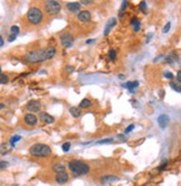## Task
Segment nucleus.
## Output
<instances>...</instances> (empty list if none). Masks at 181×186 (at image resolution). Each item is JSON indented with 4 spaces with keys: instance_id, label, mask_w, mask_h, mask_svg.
<instances>
[{
    "instance_id": "8",
    "label": "nucleus",
    "mask_w": 181,
    "mask_h": 186,
    "mask_svg": "<svg viewBox=\"0 0 181 186\" xmlns=\"http://www.w3.org/2000/svg\"><path fill=\"white\" fill-rule=\"evenodd\" d=\"M56 182L59 184V185H63V184H66L67 182H68V179H70V176L68 174L66 173V172H63V173H58L57 175H56Z\"/></svg>"
},
{
    "instance_id": "29",
    "label": "nucleus",
    "mask_w": 181,
    "mask_h": 186,
    "mask_svg": "<svg viewBox=\"0 0 181 186\" xmlns=\"http://www.w3.org/2000/svg\"><path fill=\"white\" fill-rule=\"evenodd\" d=\"M113 141V138H110V139H103V140H99L97 144H110Z\"/></svg>"
},
{
    "instance_id": "7",
    "label": "nucleus",
    "mask_w": 181,
    "mask_h": 186,
    "mask_svg": "<svg viewBox=\"0 0 181 186\" xmlns=\"http://www.w3.org/2000/svg\"><path fill=\"white\" fill-rule=\"evenodd\" d=\"M26 108L30 112H39L40 109H41V103L38 100H31L27 103Z\"/></svg>"
},
{
    "instance_id": "35",
    "label": "nucleus",
    "mask_w": 181,
    "mask_h": 186,
    "mask_svg": "<svg viewBox=\"0 0 181 186\" xmlns=\"http://www.w3.org/2000/svg\"><path fill=\"white\" fill-rule=\"evenodd\" d=\"M167 165H168V160H163V162H162V165L160 166V170L164 169V167H165Z\"/></svg>"
},
{
    "instance_id": "20",
    "label": "nucleus",
    "mask_w": 181,
    "mask_h": 186,
    "mask_svg": "<svg viewBox=\"0 0 181 186\" xmlns=\"http://www.w3.org/2000/svg\"><path fill=\"white\" fill-rule=\"evenodd\" d=\"M90 105H92V102L88 99H83L80 103V109H85V108H90Z\"/></svg>"
},
{
    "instance_id": "43",
    "label": "nucleus",
    "mask_w": 181,
    "mask_h": 186,
    "mask_svg": "<svg viewBox=\"0 0 181 186\" xmlns=\"http://www.w3.org/2000/svg\"><path fill=\"white\" fill-rule=\"evenodd\" d=\"M12 186H19V185H17V184H15V185H12Z\"/></svg>"
},
{
    "instance_id": "44",
    "label": "nucleus",
    "mask_w": 181,
    "mask_h": 186,
    "mask_svg": "<svg viewBox=\"0 0 181 186\" xmlns=\"http://www.w3.org/2000/svg\"><path fill=\"white\" fill-rule=\"evenodd\" d=\"M0 74H1V67H0Z\"/></svg>"
},
{
    "instance_id": "37",
    "label": "nucleus",
    "mask_w": 181,
    "mask_h": 186,
    "mask_svg": "<svg viewBox=\"0 0 181 186\" xmlns=\"http://www.w3.org/2000/svg\"><path fill=\"white\" fill-rule=\"evenodd\" d=\"M16 37H17V36H15V35H10L9 38H8V41H14L15 39H16Z\"/></svg>"
},
{
    "instance_id": "23",
    "label": "nucleus",
    "mask_w": 181,
    "mask_h": 186,
    "mask_svg": "<svg viewBox=\"0 0 181 186\" xmlns=\"http://www.w3.org/2000/svg\"><path fill=\"white\" fill-rule=\"evenodd\" d=\"M10 35H15V36H17L18 34H19V27L18 26H11V28H10Z\"/></svg>"
},
{
    "instance_id": "14",
    "label": "nucleus",
    "mask_w": 181,
    "mask_h": 186,
    "mask_svg": "<svg viewBox=\"0 0 181 186\" xmlns=\"http://www.w3.org/2000/svg\"><path fill=\"white\" fill-rule=\"evenodd\" d=\"M66 7L70 12H77L80 9V2H68Z\"/></svg>"
},
{
    "instance_id": "21",
    "label": "nucleus",
    "mask_w": 181,
    "mask_h": 186,
    "mask_svg": "<svg viewBox=\"0 0 181 186\" xmlns=\"http://www.w3.org/2000/svg\"><path fill=\"white\" fill-rule=\"evenodd\" d=\"M20 139H21V137H20L19 134H16V136L11 137V139H10V145H11V147H15L16 143H17V141H19Z\"/></svg>"
},
{
    "instance_id": "19",
    "label": "nucleus",
    "mask_w": 181,
    "mask_h": 186,
    "mask_svg": "<svg viewBox=\"0 0 181 186\" xmlns=\"http://www.w3.org/2000/svg\"><path fill=\"white\" fill-rule=\"evenodd\" d=\"M70 112L74 118H78L80 115V108H77V107H72L70 109Z\"/></svg>"
},
{
    "instance_id": "2",
    "label": "nucleus",
    "mask_w": 181,
    "mask_h": 186,
    "mask_svg": "<svg viewBox=\"0 0 181 186\" xmlns=\"http://www.w3.org/2000/svg\"><path fill=\"white\" fill-rule=\"evenodd\" d=\"M68 167H70V172L74 175L82 176L90 173V166L87 164H85L84 162H80V160H77V159L70 160L68 163Z\"/></svg>"
},
{
    "instance_id": "10",
    "label": "nucleus",
    "mask_w": 181,
    "mask_h": 186,
    "mask_svg": "<svg viewBox=\"0 0 181 186\" xmlns=\"http://www.w3.org/2000/svg\"><path fill=\"white\" fill-rule=\"evenodd\" d=\"M24 121H25V124H28V126H35V124H37L38 119H37V117L35 114L27 113L25 115V118H24Z\"/></svg>"
},
{
    "instance_id": "17",
    "label": "nucleus",
    "mask_w": 181,
    "mask_h": 186,
    "mask_svg": "<svg viewBox=\"0 0 181 186\" xmlns=\"http://www.w3.org/2000/svg\"><path fill=\"white\" fill-rule=\"evenodd\" d=\"M131 26L133 27V31H139L141 29V24H140V20L138 18H133L131 20Z\"/></svg>"
},
{
    "instance_id": "33",
    "label": "nucleus",
    "mask_w": 181,
    "mask_h": 186,
    "mask_svg": "<svg viewBox=\"0 0 181 186\" xmlns=\"http://www.w3.org/2000/svg\"><path fill=\"white\" fill-rule=\"evenodd\" d=\"M7 166H8V163H7V162H0V170L3 169V168H6Z\"/></svg>"
},
{
    "instance_id": "39",
    "label": "nucleus",
    "mask_w": 181,
    "mask_h": 186,
    "mask_svg": "<svg viewBox=\"0 0 181 186\" xmlns=\"http://www.w3.org/2000/svg\"><path fill=\"white\" fill-rule=\"evenodd\" d=\"M3 38H2V36H0V47H2L3 46Z\"/></svg>"
},
{
    "instance_id": "30",
    "label": "nucleus",
    "mask_w": 181,
    "mask_h": 186,
    "mask_svg": "<svg viewBox=\"0 0 181 186\" xmlns=\"http://www.w3.org/2000/svg\"><path fill=\"white\" fill-rule=\"evenodd\" d=\"M170 27H171V24H170V22H168V24H167V25H165V26L163 27L162 31H163L164 34H165V33H168V31H170Z\"/></svg>"
},
{
    "instance_id": "22",
    "label": "nucleus",
    "mask_w": 181,
    "mask_h": 186,
    "mask_svg": "<svg viewBox=\"0 0 181 186\" xmlns=\"http://www.w3.org/2000/svg\"><path fill=\"white\" fill-rule=\"evenodd\" d=\"M9 82V77L6 74H0V84H7Z\"/></svg>"
},
{
    "instance_id": "4",
    "label": "nucleus",
    "mask_w": 181,
    "mask_h": 186,
    "mask_svg": "<svg viewBox=\"0 0 181 186\" xmlns=\"http://www.w3.org/2000/svg\"><path fill=\"white\" fill-rule=\"evenodd\" d=\"M43 19H44L43 11L40 10L38 7H32L27 12V20L29 21L31 25H39L43 21Z\"/></svg>"
},
{
    "instance_id": "31",
    "label": "nucleus",
    "mask_w": 181,
    "mask_h": 186,
    "mask_svg": "<svg viewBox=\"0 0 181 186\" xmlns=\"http://www.w3.org/2000/svg\"><path fill=\"white\" fill-rule=\"evenodd\" d=\"M133 129H134V124H130V126H129V127L125 129V134H129V132H130V131H132Z\"/></svg>"
},
{
    "instance_id": "12",
    "label": "nucleus",
    "mask_w": 181,
    "mask_h": 186,
    "mask_svg": "<svg viewBox=\"0 0 181 186\" xmlns=\"http://www.w3.org/2000/svg\"><path fill=\"white\" fill-rule=\"evenodd\" d=\"M120 181V178L118 176H113V175H106L103 176L101 178V183L104 185V184H109V183H113V182H118Z\"/></svg>"
},
{
    "instance_id": "26",
    "label": "nucleus",
    "mask_w": 181,
    "mask_h": 186,
    "mask_svg": "<svg viewBox=\"0 0 181 186\" xmlns=\"http://www.w3.org/2000/svg\"><path fill=\"white\" fill-rule=\"evenodd\" d=\"M61 149H63V151L67 153V151L70 149V143H65V144H63V146H61Z\"/></svg>"
},
{
    "instance_id": "34",
    "label": "nucleus",
    "mask_w": 181,
    "mask_h": 186,
    "mask_svg": "<svg viewBox=\"0 0 181 186\" xmlns=\"http://www.w3.org/2000/svg\"><path fill=\"white\" fill-rule=\"evenodd\" d=\"M164 77H167V79H173V74L170 72H165L164 73Z\"/></svg>"
},
{
    "instance_id": "28",
    "label": "nucleus",
    "mask_w": 181,
    "mask_h": 186,
    "mask_svg": "<svg viewBox=\"0 0 181 186\" xmlns=\"http://www.w3.org/2000/svg\"><path fill=\"white\" fill-rule=\"evenodd\" d=\"M140 9L143 12H147V2L145 1H141L140 2Z\"/></svg>"
},
{
    "instance_id": "41",
    "label": "nucleus",
    "mask_w": 181,
    "mask_h": 186,
    "mask_svg": "<svg viewBox=\"0 0 181 186\" xmlns=\"http://www.w3.org/2000/svg\"><path fill=\"white\" fill-rule=\"evenodd\" d=\"M5 108V104H2V103H0V110H2Z\"/></svg>"
},
{
    "instance_id": "18",
    "label": "nucleus",
    "mask_w": 181,
    "mask_h": 186,
    "mask_svg": "<svg viewBox=\"0 0 181 186\" xmlns=\"http://www.w3.org/2000/svg\"><path fill=\"white\" fill-rule=\"evenodd\" d=\"M53 170L55 172V173H63V172H65V166L63 165V164H60V163H57V164H55V165L53 166Z\"/></svg>"
},
{
    "instance_id": "9",
    "label": "nucleus",
    "mask_w": 181,
    "mask_h": 186,
    "mask_svg": "<svg viewBox=\"0 0 181 186\" xmlns=\"http://www.w3.org/2000/svg\"><path fill=\"white\" fill-rule=\"evenodd\" d=\"M39 119L44 122V124H54V122H55V118H54L53 115H50V114L46 113V112H40Z\"/></svg>"
},
{
    "instance_id": "13",
    "label": "nucleus",
    "mask_w": 181,
    "mask_h": 186,
    "mask_svg": "<svg viewBox=\"0 0 181 186\" xmlns=\"http://www.w3.org/2000/svg\"><path fill=\"white\" fill-rule=\"evenodd\" d=\"M78 19L82 22H86L90 20V12L88 10H82L78 14Z\"/></svg>"
},
{
    "instance_id": "32",
    "label": "nucleus",
    "mask_w": 181,
    "mask_h": 186,
    "mask_svg": "<svg viewBox=\"0 0 181 186\" xmlns=\"http://www.w3.org/2000/svg\"><path fill=\"white\" fill-rule=\"evenodd\" d=\"M126 6H128V1H126V0H124V1H123V5H122V7H121V14L124 11V9L126 8Z\"/></svg>"
},
{
    "instance_id": "15",
    "label": "nucleus",
    "mask_w": 181,
    "mask_h": 186,
    "mask_svg": "<svg viewBox=\"0 0 181 186\" xmlns=\"http://www.w3.org/2000/svg\"><path fill=\"white\" fill-rule=\"evenodd\" d=\"M116 25V19L115 18H111L109 22L106 24V27H105V31H104V35L106 36V35H109V33L111 31V29L114 27Z\"/></svg>"
},
{
    "instance_id": "11",
    "label": "nucleus",
    "mask_w": 181,
    "mask_h": 186,
    "mask_svg": "<svg viewBox=\"0 0 181 186\" xmlns=\"http://www.w3.org/2000/svg\"><path fill=\"white\" fill-rule=\"evenodd\" d=\"M157 121H158V124H159V127L161 129H164L167 127V124H169V117L167 114H161V115L158 117Z\"/></svg>"
},
{
    "instance_id": "27",
    "label": "nucleus",
    "mask_w": 181,
    "mask_h": 186,
    "mask_svg": "<svg viewBox=\"0 0 181 186\" xmlns=\"http://www.w3.org/2000/svg\"><path fill=\"white\" fill-rule=\"evenodd\" d=\"M7 151H8V149H7V145H5V144H3V145L0 146V154H1V155L6 154Z\"/></svg>"
},
{
    "instance_id": "25",
    "label": "nucleus",
    "mask_w": 181,
    "mask_h": 186,
    "mask_svg": "<svg viewBox=\"0 0 181 186\" xmlns=\"http://www.w3.org/2000/svg\"><path fill=\"white\" fill-rule=\"evenodd\" d=\"M109 57L111 60H115L116 58V51L115 50H110L109 52Z\"/></svg>"
},
{
    "instance_id": "5",
    "label": "nucleus",
    "mask_w": 181,
    "mask_h": 186,
    "mask_svg": "<svg viewBox=\"0 0 181 186\" xmlns=\"http://www.w3.org/2000/svg\"><path fill=\"white\" fill-rule=\"evenodd\" d=\"M60 9H61V6L56 0L46 1V3H45V10L48 15H57L60 11Z\"/></svg>"
},
{
    "instance_id": "16",
    "label": "nucleus",
    "mask_w": 181,
    "mask_h": 186,
    "mask_svg": "<svg viewBox=\"0 0 181 186\" xmlns=\"http://www.w3.org/2000/svg\"><path fill=\"white\" fill-rule=\"evenodd\" d=\"M124 88H128L131 91V93H134V89H136L139 86V82L138 81H134V82H128L126 84L123 85Z\"/></svg>"
},
{
    "instance_id": "42",
    "label": "nucleus",
    "mask_w": 181,
    "mask_h": 186,
    "mask_svg": "<svg viewBox=\"0 0 181 186\" xmlns=\"http://www.w3.org/2000/svg\"><path fill=\"white\" fill-rule=\"evenodd\" d=\"M66 70H67V71H73V67H67Z\"/></svg>"
},
{
    "instance_id": "1",
    "label": "nucleus",
    "mask_w": 181,
    "mask_h": 186,
    "mask_svg": "<svg viewBox=\"0 0 181 186\" xmlns=\"http://www.w3.org/2000/svg\"><path fill=\"white\" fill-rule=\"evenodd\" d=\"M55 54H56V50L54 47H47L44 50H38L26 54L24 56V60L28 63H40L53 58Z\"/></svg>"
},
{
    "instance_id": "3",
    "label": "nucleus",
    "mask_w": 181,
    "mask_h": 186,
    "mask_svg": "<svg viewBox=\"0 0 181 186\" xmlns=\"http://www.w3.org/2000/svg\"><path fill=\"white\" fill-rule=\"evenodd\" d=\"M29 153L32 157L46 158L51 155V149L49 146L45 145V144H35L30 147Z\"/></svg>"
},
{
    "instance_id": "40",
    "label": "nucleus",
    "mask_w": 181,
    "mask_h": 186,
    "mask_svg": "<svg viewBox=\"0 0 181 186\" xmlns=\"http://www.w3.org/2000/svg\"><path fill=\"white\" fill-rule=\"evenodd\" d=\"M94 41H94V39H90V41H86V44H90V43H94Z\"/></svg>"
},
{
    "instance_id": "24",
    "label": "nucleus",
    "mask_w": 181,
    "mask_h": 186,
    "mask_svg": "<svg viewBox=\"0 0 181 186\" xmlns=\"http://www.w3.org/2000/svg\"><path fill=\"white\" fill-rule=\"evenodd\" d=\"M170 86L176 91V92H178V93H180V91H181V89H180V85H179V83L178 84H174L173 82H171L170 83Z\"/></svg>"
},
{
    "instance_id": "6",
    "label": "nucleus",
    "mask_w": 181,
    "mask_h": 186,
    "mask_svg": "<svg viewBox=\"0 0 181 186\" xmlns=\"http://www.w3.org/2000/svg\"><path fill=\"white\" fill-rule=\"evenodd\" d=\"M60 43H61V45L65 48H70V47L73 46V44H74V37L70 34L66 33V34H64V35L60 36Z\"/></svg>"
},
{
    "instance_id": "36",
    "label": "nucleus",
    "mask_w": 181,
    "mask_h": 186,
    "mask_svg": "<svg viewBox=\"0 0 181 186\" xmlns=\"http://www.w3.org/2000/svg\"><path fill=\"white\" fill-rule=\"evenodd\" d=\"M80 2H82L83 5H90V3H92L93 1H92V0H82Z\"/></svg>"
},
{
    "instance_id": "38",
    "label": "nucleus",
    "mask_w": 181,
    "mask_h": 186,
    "mask_svg": "<svg viewBox=\"0 0 181 186\" xmlns=\"http://www.w3.org/2000/svg\"><path fill=\"white\" fill-rule=\"evenodd\" d=\"M177 79H178V82L180 83V81H181V72L180 71H178V73H177Z\"/></svg>"
}]
</instances>
